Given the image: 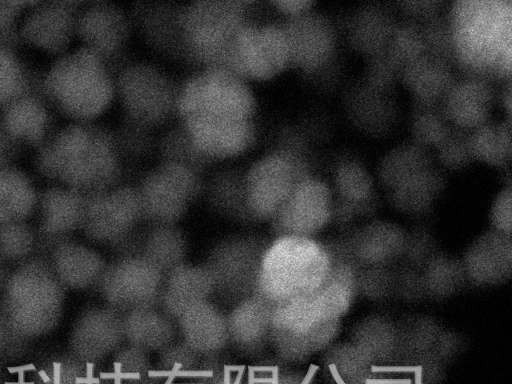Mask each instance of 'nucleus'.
Here are the masks:
<instances>
[{"instance_id":"nucleus-1","label":"nucleus","mask_w":512,"mask_h":384,"mask_svg":"<svg viewBox=\"0 0 512 384\" xmlns=\"http://www.w3.org/2000/svg\"><path fill=\"white\" fill-rule=\"evenodd\" d=\"M122 151L116 134L95 122H68L35 150L34 166L48 179L94 194L119 184Z\"/></svg>"},{"instance_id":"nucleus-2","label":"nucleus","mask_w":512,"mask_h":384,"mask_svg":"<svg viewBox=\"0 0 512 384\" xmlns=\"http://www.w3.org/2000/svg\"><path fill=\"white\" fill-rule=\"evenodd\" d=\"M452 63L468 77L491 82L512 71V2L459 0L447 18Z\"/></svg>"},{"instance_id":"nucleus-3","label":"nucleus","mask_w":512,"mask_h":384,"mask_svg":"<svg viewBox=\"0 0 512 384\" xmlns=\"http://www.w3.org/2000/svg\"><path fill=\"white\" fill-rule=\"evenodd\" d=\"M40 90L52 109L69 122H95L116 99L110 64L82 46L53 59Z\"/></svg>"},{"instance_id":"nucleus-4","label":"nucleus","mask_w":512,"mask_h":384,"mask_svg":"<svg viewBox=\"0 0 512 384\" xmlns=\"http://www.w3.org/2000/svg\"><path fill=\"white\" fill-rule=\"evenodd\" d=\"M334 264L329 249L312 237L276 236L263 253L256 292L275 304L311 295Z\"/></svg>"},{"instance_id":"nucleus-5","label":"nucleus","mask_w":512,"mask_h":384,"mask_svg":"<svg viewBox=\"0 0 512 384\" xmlns=\"http://www.w3.org/2000/svg\"><path fill=\"white\" fill-rule=\"evenodd\" d=\"M254 2L193 1L180 6L184 61L230 72L235 45ZM232 73V72H231Z\"/></svg>"},{"instance_id":"nucleus-6","label":"nucleus","mask_w":512,"mask_h":384,"mask_svg":"<svg viewBox=\"0 0 512 384\" xmlns=\"http://www.w3.org/2000/svg\"><path fill=\"white\" fill-rule=\"evenodd\" d=\"M284 133L277 145L245 170L249 212L255 222H270L293 189L311 176L304 144Z\"/></svg>"},{"instance_id":"nucleus-7","label":"nucleus","mask_w":512,"mask_h":384,"mask_svg":"<svg viewBox=\"0 0 512 384\" xmlns=\"http://www.w3.org/2000/svg\"><path fill=\"white\" fill-rule=\"evenodd\" d=\"M115 86L125 119L134 125L151 131L177 115L179 86L152 63L124 65L115 75Z\"/></svg>"},{"instance_id":"nucleus-8","label":"nucleus","mask_w":512,"mask_h":384,"mask_svg":"<svg viewBox=\"0 0 512 384\" xmlns=\"http://www.w3.org/2000/svg\"><path fill=\"white\" fill-rule=\"evenodd\" d=\"M257 100L248 81L221 69H201L178 88L177 116L254 119Z\"/></svg>"},{"instance_id":"nucleus-9","label":"nucleus","mask_w":512,"mask_h":384,"mask_svg":"<svg viewBox=\"0 0 512 384\" xmlns=\"http://www.w3.org/2000/svg\"><path fill=\"white\" fill-rule=\"evenodd\" d=\"M268 242L255 233H238L214 245L202 264L211 278L213 296L234 306L254 294Z\"/></svg>"},{"instance_id":"nucleus-10","label":"nucleus","mask_w":512,"mask_h":384,"mask_svg":"<svg viewBox=\"0 0 512 384\" xmlns=\"http://www.w3.org/2000/svg\"><path fill=\"white\" fill-rule=\"evenodd\" d=\"M339 318L330 315L316 293L276 304L270 346L284 358H301L327 346Z\"/></svg>"},{"instance_id":"nucleus-11","label":"nucleus","mask_w":512,"mask_h":384,"mask_svg":"<svg viewBox=\"0 0 512 384\" xmlns=\"http://www.w3.org/2000/svg\"><path fill=\"white\" fill-rule=\"evenodd\" d=\"M202 173L161 161L136 186L145 221L177 224L204 190Z\"/></svg>"},{"instance_id":"nucleus-12","label":"nucleus","mask_w":512,"mask_h":384,"mask_svg":"<svg viewBox=\"0 0 512 384\" xmlns=\"http://www.w3.org/2000/svg\"><path fill=\"white\" fill-rule=\"evenodd\" d=\"M290 68L281 24L250 22L240 32L230 71L246 81H268Z\"/></svg>"},{"instance_id":"nucleus-13","label":"nucleus","mask_w":512,"mask_h":384,"mask_svg":"<svg viewBox=\"0 0 512 384\" xmlns=\"http://www.w3.org/2000/svg\"><path fill=\"white\" fill-rule=\"evenodd\" d=\"M81 4L79 1H32L20 23V43L53 59L68 52L76 39Z\"/></svg>"},{"instance_id":"nucleus-14","label":"nucleus","mask_w":512,"mask_h":384,"mask_svg":"<svg viewBox=\"0 0 512 384\" xmlns=\"http://www.w3.org/2000/svg\"><path fill=\"white\" fill-rule=\"evenodd\" d=\"M84 219L93 237L125 245L145 221L136 187L118 184L90 194Z\"/></svg>"},{"instance_id":"nucleus-15","label":"nucleus","mask_w":512,"mask_h":384,"mask_svg":"<svg viewBox=\"0 0 512 384\" xmlns=\"http://www.w3.org/2000/svg\"><path fill=\"white\" fill-rule=\"evenodd\" d=\"M164 274L137 254H124L104 273V295L113 309L126 312L158 307Z\"/></svg>"},{"instance_id":"nucleus-16","label":"nucleus","mask_w":512,"mask_h":384,"mask_svg":"<svg viewBox=\"0 0 512 384\" xmlns=\"http://www.w3.org/2000/svg\"><path fill=\"white\" fill-rule=\"evenodd\" d=\"M333 197L330 188L312 175L293 189L270 220L275 236L312 237L332 218Z\"/></svg>"},{"instance_id":"nucleus-17","label":"nucleus","mask_w":512,"mask_h":384,"mask_svg":"<svg viewBox=\"0 0 512 384\" xmlns=\"http://www.w3.org/2000/svg\"><path fill=\"white\" fill-rule=\"evenodd\" d=\"M133 24L129 12L106 1L82 2L76 25V39L109 64L126 48Z\"/></svg>"},{"instance_id":"nucleus-18","label":"nucleus","mask_w":512,"mask_h":384,"mask_svg":"<svg viewBox=\"0 0 512 384\" xmlns=\"http://www.w3.org/2000/svg\"><path fill=\"white\" fill-rule=\"evenodd\" d=\"M180 122L197 150L211 164L245 154L258 137L254 119L195 116Z\"/></svg>"},{"instance_id":"nucleus-19","label":"nucleus","mask_w":512,"mask_h":384,"mask_svg":"<svg viewBox=\"0 0 512 384\" xmlns=\"http://www.w3.org/2000/svg\"><path fill=\"white\" fill-rule=\"evenodd\" d=\"M289 49L290 67L313 74L322 70L336 51V32L331 21L314 10L281 24Z\"/></svg>"},{"instance_id":"nucleus-20","label":"nucleus","mask_w":512,"mask_h":384,"mask_svg":"<svg viewBox=\"0 0 512 384\" xmlns=\"http://www.w3.org/2000/svg\"><path fill=\"white\" fill-rule=\"evenodd\" d=\"M53 111L41 90L33 88L0 109V129L18 149L37 150L56 129Z\"/></svg>"},{"instance_id":"nucleus-21","label":"nucleus","mask_w":512,"mask_h":384,"mask_svg":"<svg viewBox=\"0 0 512 384\" xmlns=\"http://www.w3.org/2000/svg\"><path fill=\"white\" fill-rule=\"evenodd\" d=\"M180 6L168 1L138 2L129 14L133 28L150 47L165 56L184 61Z\"/></svg>"},{"instance_id":"nucleus-22","label":"nucleus","mask_w":512,"mask_h":384,"mask_svg":"<svg viewBox=\"0 0 512 384\" xmlns=\"http://www.w3.org/2000/svg\"><path fill=\"white\" fill-rule=\"evenodd\" d=\"M275 306L257 292L232 306L226 314L229 344L248 355L264 352L270 346Z\"/></svg>"},{"instance_id":"nucleus-23","label":"nucleus","mask_w":512,"mask_h":384,"mask_svg":"<svg viewBox=\"0 0 512 384\" xmlns=\"http://www.w3.org/2000/svg\"><path fill=\"white\" fill-rule=\"evenodd\" d=\"M494 104L491 82L467 77L455 80L440 107L450 125L473 131L490 121Z\"/></svg>"},{"instance_id":"nucleus-24","label":"nucleus","mask_w":512,"mask_h":384,"mask_svg":"<svg viewBox=\"0 0 512 384\" xmlns=\"http://www.w3.org/2000/svg\"><path fill=\"white\" fill-rule=\"evenodd\" d=\"M176 325L182 341L198 354L215 355L229 344L227 316L210 299L187 308Z\"/></svg>"},{"instance_id":"nucleus-25","label":"nucleus","mask_w":512,"mask_h":384,"mask_svg":"<svg viewBox=\"0 0 512 384\" xmlns=\"http://www.w3.org/2000/svg\"><path fill=\"white\" fill-rule=\"evenodd\" d=\"M125 254H137L166 274L184 263L188 243L177 224H149L138 230L124 245Z\"/></svg>"},{"instance_id":"nucleus-26","label":"nucleus","mask_w":512,"mask_h":384,"mask_svg":"<svg viewBox=\"0 0 512 384\" xmlns=\"http://www.w3.org/2000/svg\"><path fill=\"white\" fill-rule=\"evenodd\" d=\"M211 296L212 281L204 266L184 262L164 274L158 308L176 321L191 305Z\"/></svg>"},{"instance_id":"nucleus-27","label":"nucleus","mask_w":512,"mask_h":384,"mask_svg":"<svg viewBox=\"0 0 512 384\" xmlns=\"http://www.w3.org/2000/svg\"><path fill=\"white\" fill-rule=\"evenodd\" d=\"M511 236L495 230L481 235L465 255L464 272L479 284H497L510 278Z\"/></svg>"},{"instance_id":"nucleus-28","label":"nucleus","mask_w":512,"mask_h":384,"mask_svg":"<svg viewBox=\"0 0 512 384\" xmlns=\"http://www.w3.org/2000/svg\"><path fill=\"white\" fill-rule=\"evenodd\" d=\"M399 79L419 105H440L456 80L449 62L429 54L407 65Z\"/></svg>"},{"instance_id":"nucleus-29","label":"nucleus","mask_w":512,"mask_h":384,"mask_svg":"<svg viewBox=\"0 0 512 384\" xmlns=\"http://www.w3.org/2000/svg\"><path fill=\"white\" fill-rule=\"evenodd\" d=\"M203 194L220 216L241 224L254 223L247 202L245 170L226 167L216 171L204 183Z\"/></svg>"},{"instance_id":"nucleus-30","label":"nucleus","mask_w":512,"mask_h":384,"mask_svg":"<svg viewBox=\"0 0 512 384\" xmlns=\"http://www.w3.org/2000/svg\"><path fill=\"white\" fill-rule=\"evenodd\" d=\"M124 340L144 352H161L176 340V321L158 307L122 314Z\"/></svg>"},{"instance_id":"nucleus-31","label":"nucleus","mask_w":512,"mask_h":384,"mask_svg":"<svg viewBox=\"0 0 512 384\" xmlns=\"http://www.w3.org/2000/svg\"><path fill=\"white\" fill-rule=\"evenodd\" d=\"M396 24L385 7L379 4L364 5L351 16L347 29L348 42L353 50L369 59L385 49Z\"/></svg>"},{"instance_id":"nucleus-32","label":"nucleus","mask_w":512,"mask_h":384,"mask_svg":"<svg viewBox=\"0 0 512 384\" xmlns=\"http://www.w3.org/2000/svg\"><path fill=\"white\" fill-rule=\"evenodd\" d=\"M338 205L333 203L332 218L346 220L368 207L374 193V181L368 169L355 159L338 162L334 171Z\"/></svg>"},{"instance_id":"nucleus-33","label":"nucleus","mask_w":512,"mask_h":384,"mask_svg":"<svg viewBox=\"0 0 512 384\" xmlns=\"http://www.w3.org/2000/svg\"><path fill=\"white\" fill-rule=\"evenodd\" d=\"M388 92L365 82L351 90L346 109L360 130L371 135H381L393 125L395 105Z\"/></svg>"},{"instance_id":"nucleus-34","label":"nucleus","mask_w":512,"mask_h":384,"mask_svg":"<svg viewBox=\"0 0 512 384\" xmlns=\"http://www.w3.org/2000/svg\"><path fill=\"white\" fill-rule=\"evenodd\" d=\"M404 231L394 223L374 221L363 227L353 240L356 257L370 265L393 259L406 247Z\"/></svg>"},{"instance_id":"nucleus-35","label":"nucleus","mask_w":512,"mask_h":384,"mask_svg":"<svg viewBox=\"0 0 512 384\" xmlns=\"http://www.w3.org/2000/svg\"><path fill=\"white\" fill-rule=\"evenodd\" d=\"M431 167L433 160L428 149L410 141L391 148L383 155L377 165V177L390 191Z\"/></svg>"},{"instance_id":"nucleus-36","label":"nucleus","mask_w":512,"mask_h":384,"mask_svg":"<svg viewBox=\"0 0 512 384\" xmlns=\"http://www.w3.org/2000/svg\"><path fill=\"white\" fill-rule=\"evenodd\" d=\"M444 185L442 173L433 166L390 190V200L403 213H424L433 206Z\"/></svg>"},{"instance_id":"nucleus-37","label":"nucleus","mask_w":512,"mask_h":384,"mask_svg":"<svg viewBox=\"0 0 512 384\" xmlns=\"http://www.w3.org/2000/svg\"><path fill=\"white\" fill-rule=\"evenodd\" d=\"M470 141L474 161L504 167L512 157L511 121L490 120L471 131Z\"/></svg>"},{"instance_id":"nucleus-38","label":"nucleus","mask_w":512,"mask_h":384,"mask_svg":"<svg viewBox=\"0 0 512 384\" xmlns=\"http://www.w3.org/2000/svg\"><path fill=\"white\" fill-rule=\"evenodd\" d=\"M33 200L34 190L28 175L13 163L0 165V218L26 213Z\"/></svg>"},{"instance_id":"nucleus-39","label":"nucleus","mask_w":512,"mask_h":384,"mask_svg":"<svg viewBox=\"0 0 512 384\" xmlns=\"http://www.w3.org/2000/svg\"><path fill=\"white\" fill-rule=\"evenodd\" d=\"M384 58L399 73L410 63L426 54L421 26L414 22L397 23L381 52Z\"/></svg>"},{"instance_id":"nucleus-40","label":"nucleus","mask_w":512,"mask_h":384,"mask_svg":"<svg viewBox=\"0 0 512 384\" xmlns=\"http://www.w3.org/2000/svg\"><path fill=\"white\" fill-rule=\"evenodd\" d=\"M33 88L29 71L16 48L0 45V109Z\"/></svg>"},{"instance_id":"nucleus-41","label":"nucleus","mask_w":512,"mask_h":384,"mask_svg":"<svg viewBox=\"0 0 512 384\" xmlns=\"http://www.w3.org/2000/svg\"><path fill=\"white\" fill-rule=\"evenodd\" d=\"M161 161L176 163L200 173L211 163L197 150L183 125L167 131L157 143Z\"/></svg>"},{"instance_id":"nucleus-42","label":"nucleus","mask_w":512,"mask_h":384,"mask_svg":"<svg viewBox=\"0 0 512 384\" xmlns=\"http://www.w3.org/2000/svg\"><path fill=\"white\" fill-rule=\"evenodd\" d=\"M450 127L440 105L417 104L410 123L412 141L426 149H436Z\"/></svg>"},{"instance_id":"nucleus-43","label":"nucleus","mask_w":512,"mask_h":384,"mask_svg":"<svg viewBox=\"0 0 512 384\" xmlns=\"http://www.w3.org/2000/svg\"><path fill=\"white\" fill-rule=\"evenodd\" d=\"M354 346L370 357L377 351H394L398 345V333L392 323L384 318H372L359 324L356 330Z\"/></svg>"},{"instance_id":"nucleus-44","label":"nucleus","mask_w":512,"mask_h":384,"mask_svg":"<svg viewBox=\"0 0 512 384\" xmlns=\"http://www.w3.org/2000/svg\"><path fill=\"white\" fill-rule=\"evenodd\" d=\"M470 134L471 131L451 125L447 135L435 149L437 159L442 166L457 170L465 168L474 161Z\"/></svg>"},{"instance_id":"nucleus-45","label":"nucleus","mask_w":512,"mask_h":384,"mask_svg":"<svg viewBox=\"0 0 512 384\" xmlns=\"http://www.w3.org/2000/svg\"><path fill=\"white\" fill-rule=\"evenodd\" d=\"M30 2H0V45L15 47L19 41V27Z\"/></svg>"},{"instance_id":"nucleus-46","label":"nucleus","mask_w":512,"mask_h":384,"mask_svg":"<svg viewBox=\"0 0 512 384\" xmlns=\"http://www.w3.org/2000/svg\"><path fill=\"white\" fill-rule=\"evenodd\" d=\"M463 272L464 268L460 270L457 263L446 258L439 259L435 263L430 264L428 269L429 276L426 279L429 283L427 289L438 295L443 293L449 294L454 287L458 286L460 275Z\"/></svg>"},{"instance_id":"nucleus-47","label":"nucleus","mask_w":512,"mask_h":384,"mask_svg":"<svg viewBox=\"0 0 512 384\" xmlns=\"http://www.w3.org/2000/svg\"><path fill=\"white\" fill-rule=\"evenodd\" d=\"M490 222L492 229L511 236L512 230V189L508 185L495 197L491 210Z\"/></svg>"},{"instance_id":"nucleus-48","label":"nucleus","mask_w":512,"mask_h":384,"mask_svg":"<svg viewBox=\"0 0 512 384\" xmlns=\"http://www.w3.org/2000/svg\"><path fill=\"white\" fill-rule=\"evenodd\" d=\"M398 5L406 15L425 22L438 16L441 2L436 0H413L401 1Z\"/></svg>"},{"instance_id":"nucleus-49","label":"nucleus","mask_w":512,"mask_h":384,"mask_svg":"<svg viewBox=\"0 0 512 384\" xmlns=\"http://www.w3.org/2000/svg\"><path fill=\"white\" fill-rule=\"evenodd\" d=\"M273 7L286 19L304 15L314 9L311 0H278L272 2Z\"/></svg>"},{"instance_id":"nucleus-50","label":"nucleus","mask_w":512,"mask_h":384,"mask_svg":"<svg viewBox=\"0 0 512 384\" xmlns=\"http://www.w3.org/2000/svg\"><path fill=\"white\" fill-rule=\"evenodd\" d=\"M18 150L19 149L8 140L0 129V165L12 163V159Z\"/></svg>"},{"instance_id":"nucleus-51","label":"nucleus","mask_w":512,"mask_h":384,"mask_svg":"<svg viewBox=\"0 0 512 384\" xmlns=\"http://www.w3.org/2000/svg\"><path fill=\"white\" fill-rule=\"evenodd\" d=\"M511 97H512L511 86H508L507 89L503 93L502 103H503V109L507 114L506 119L509 121H511V106H512Z\"/></svg>"},{"instance_id":"nucleus-52","label":"nucleus","mask_w":512,"mask_h":384,"mask_svg":"<svg viewBox=\"0 0 512 384\" xmlns=\"http://www.w3.org/2000/svg\"><path fill=\"white\" fill-rule=\"evenodd\" d=\"M233 371V365L223 366V384H230V374Z\"/></svg>"},{"instance_id":"nucleus-53","label":"nucleus","mask_w":512,"mask_h":384,"mask_svg":"<svg viewBox=\"0 0 512 384\" xmlns=\"http://www.w3.org/2000/svg\"><path fill=\"white\" fill-rule=\"evenodd\" d=\"M34 369H35L34 365L29 364V365L15 367V368H8V371L10 373H15V372H23V371H26V370H34Z\"/></svg>"},{"instance_id":"nucleus-54","label":"nucleus","mask_w":512,"mask_h":384,"mask_svg":"<svg viewBox=\"0 0 512 384\" xmlns=\"http://www.w3.org/2000/svg\"><path fill=\"white\" fill-rule=\"evenodd\" d=\"M244 371H245V366L241 365V367L237 371V375L235 377L233 384H240Z\"/></svg>"},{"instance_id":"nucleus-55","label":"nucleus","mask_w":512,"mask_h":384,"mask_svg":"<svg viewBox=\"0 0 512 384\" xmlns=\"http://www.w3.org/2000/svg\"><path fill=\"white\" fill-rule=\"evenodd\" d=\"M39 374L41 375L42 379L45 381V382H48L49 381V378L46 376V374L44 373V371H40Z\"/></svg>"},{"instance_id":"nucleus-56","label":"nucleus","mask_w":512,"mask_h":384,"mask_svg":"<svg viewBox=\"0 0 512 384\" xmlns=\"http://www.w3.org/2000/svg\"><path fill=\"white\" fill-rule=\"evenodd\" d=\"M5 384H19V382L18 383H5Z\"/></svg>"}]
</instances>
